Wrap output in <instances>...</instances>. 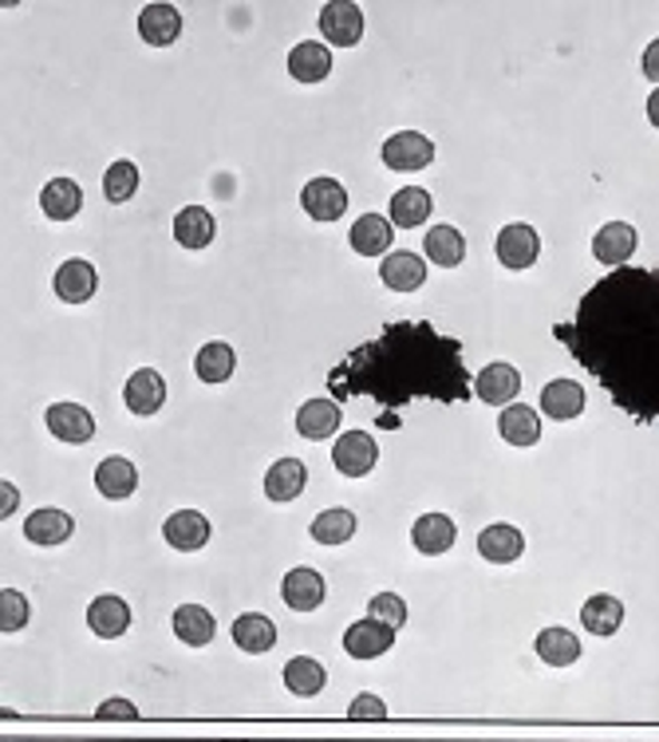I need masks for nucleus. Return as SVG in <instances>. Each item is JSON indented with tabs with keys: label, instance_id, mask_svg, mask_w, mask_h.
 <instances>
[{
	"label": "nucleus",
	"instance_id": "obj_4",
	"mask_svg": "<svg viewBox=\"0 0 659 742\" xmlns=\"http://www.w3.org/2000/svg\"><path fill=\"white\" fill-rule=\"evenodd\" d=\"M498 261H502L505 269H513V273H521V269H530L533 261L541 257V237L533 225L525 222H513L505 225L502 234H498Z\"/></svg>",
	"mask_w": 659,
	"mask_h": 742
},
{
	"label": "nucleus",
	"instance_id": "obj_11",
	"mask_svg": "<svg viewBox=\"0 0 659 742\" xmlns=\"http://www.w3.org/2000/svg\"><path fill=\"white\" fill-rule=\"evenodd\" d=\"M301 206L308 209V217H316V222H336L347 209V191L336 178L321 174V178H313L301 191Z\"/></svg>",
	"mask_w": 659,
	"mask_h": 742
},
{
	"label": "nucleus",
	"instance_id": "obj_5",
	"mask_svg": "<svg viewBox=\"0 0 659 742\" xmlns=\"http://www.w3.org/2000/svg\"><path fill=\"white\" fill-rule=\"evenodd\" d=\"M636 245H640V234H636L632 225L608 222V225H600L597 237H592V257L608 269H624L628 261H632Z\"/></svg>",
	"mask_w": 659,
	"mask_h": 742
},
{
	"label": "nucleus",
	"instance_id": "obj_3",
	"mask_svg": "<svg viewBox=\"0 0 659 742\" xmlns=\"http://www.w3.org/2000/svg\"><path fill=\"white\" fill-rule=\"evenodd\" d=\"M332 462H336V470L344 478H364L380 462V447H375V439L367 431H347L332 447Z\"/></svg>",
	"mask_w": 659,
	"mask_h": 742
},
{
	"label": "nucleus",
	"instance_id": "obj_36",
	"mask_svg": "<svg viewBox=\"0 0 659 742\" xmlns=\"http://www.w3.org/2000/svg\"><path fill=\"white\" fill-rule=\"evenodd\" d=\"M423 250H426V257H431L434 265L459 269L462 257H466V237H462L454 225H434L431 234L423 237Z\"/></svg>",
	"mask_w": 659,
	"mask_h": 742
},
{
	"label": "nucleus",
	"instance_id": "obj_33",
	"mask_svg": "<svg viewBox=\"0 0 659 742\" xmlns=\"http://www.w3.org/2000/svg\"><path fill=\"white\" fill-rule=\"evenodd\" d=\"M214 214H209L206 206H186L178 209V217H174V237H178V245H186V250H206L209 242H214Z\"/></svg>",
	"mask_w": 659,
	"mask_h": 742
},
{
	"label": "nucleus",
	"instance_id": "obj_42",
	"mask_svg": "<svg viewBox=\"0 0 659 742\" xmlns=\"http://www.w3.org/2000/svg\"><path fill=\"white\" fill-rule=\"evenodd\" d=\"M24 624H28L24 593H17V588L4 585V593H0V632H20Z\"/></svg>",
	"mask_w": 659,
	"mask_h": 742
},
{
	"label": "nucleus",
	"instance_id": "obj_30",
	"mask_svg": "<svg viewBox=\"0 0 659 742\" xmlns=\"http://www.w3.org/2000/svg\"><path fill=\"white\" fill-rule=\"evenodd\" d=\"M498 431L510 447H533V442H541V414L525 403H513L498 419Z\"/></svg>",
	"mask_w": 659,
	"mask_h": 742
},
{
	"label": "nucleus",
	"instance_id": "obj_6",
	"mask_svg": "<svg viewBox=\"0 0 659 742\" xmlns=\"http://www.w3.org/2000/svg\"><path fill=\"white\" fill-rule=\"evenodd\" d=\"M321 32L336 48H356V40L364 36V12L360 4H347V0H332L321 9Z\"/></svg>",
	"mask_w": 659,
	"mask_h": 742
},
{
	"label": "nucleus",
	"instance_id": "obj_35",
	"mask_svg": "<svg viewBox=\"0 0 659 742\" xmlns=\"http://www.w3.org/2000/svg\"><path fill=\"white\" fill-rule=\"evenodd\" d=\"M324 683H328V672H324L321 660L313 656H296L285 664V687L293 691V695H301V700H313V695H321Z\"/></svg>",
	"mask_w": 659,
	"mask_h": 742
},
{
	"label": "nucleus",
	"instance_id": "obj_1",
	"mask_svg": "<svg viewBox=\"0 0 659 742\" xmlns=\"http://www.w3.org/2000/svg\"><path fill=\"white\" fill-rule=\"evenodd\" d=\"M553 332L620 411L659 427V269H612Z\"/></svg>",
	"mask_w": 659,
	"mask_h": 742
},
{
	"label": "nucleus",
	"instance_id": "obj_47",
	"mask_svg": "<svg viewBox=\"0 0 659 742\" xmlns=\"http://www.w3.org/2000/svg\"><path fill=\"white\" fill-rule=\"evenodd\" d=\"M648 119H651V127H659V87L648 96Z\"/></svg>",
	"mask_w": 659,
	"mask_h": 742
},
{
	"label": "nucleus",
	"instance_id": "obj_32",
	"mask_svg": "<svg viewBox=\"0 0 659 742\" xmlns=\"http://www.w3.org/2000/svg\"><path fill=\"white\" fill-rule=\"evenodd\" d=\"M174 636L183 640L186 647H206L217 636V621L209 616V608L201 605H183L174 608Z\"/></svg>",
	"mask_w": 659,
	"mask_h": 742
},
{
	"label": "nucleus",
	"instance_id": "obj_15",
	"mask_svg": "<svg viewBox=\"0 0 659 742\" xmlns=\"http://www.w3.org/2000/svg\"><path fill=\"white\" fill-rule=\"evenodd\" d=\"M474 391H478V399H482V403L505 407L521 391V371L513 368V363H502V360L486 363V368H482V375L474 380Z\"/></svg>",
	"mask_w": 659,
	"mask_h": 742
},
{
	"label": "nucleus",
	"instance_id": "obj_16",
	"mask_svg": "<svg viewBox=\"0 0 659 742\" xmlns=\"http://www.w3.org/2000/svg\"><path fill=\"white\" fill-rule=\"evenodd\" d=\"M163 537H166V545H174V549L198 553L201 545L209 541L206 514H198V509H178V514H170V518L163 521Z\"/></svg>",
	"mask_w": 659,
	"mask_h": 742
},
{
	"label": "nucleus",
	"instance_id": "obj_45",
	"mask_svg": "<svg viewBox=\"0 0 659 742\" xmlns=\"http://www.w3.org/2000/svg\"><path fill=\"white\" fill-rule=\"evenodd\" d=\"M640 68H643V76H648V79H656V84H659V40H651L648 48H643V60H640Z\"/></svg>",
	"mask_w": 659,
	"mask_h": 742
},
{
	"label": "nucleus",
	"instance_id": "obj_29",
	"mask_svg": "<svg viewBox=\"0 0 659 742\" xmlns=\"http://www.w3.org/2000/svg\"><path fill=\"white\" fill-rule=\"evenodd\" d=\"M40 209L52 217V222H71V217L83 209V191H79V182L52 178L40 191Z\"/></svg>",
	"mask_w": 659,
	"mask_h": 742
},
{
	"label": "nucleus",
	"instance_id": "obj_46",
	"mask_svg": "<svg viewBox=\"0 0 659 742\" xmlns=\"http://www.w3.org/2000/svg\"><path fill=\"white\" fill-rule=\"evenodd\" d=\"M17 506H20V490H17L12 482H4V486H0V514L9 518V514H12Z\"/></svg>",
	"mask_w": 659,
	"mask_h": 742
},
{
	"label": "nucleus",
	"instance_id": "obj_2",
	"mask_svg": "<svg viewBox=\"0 0 659 742\" xmlns=\"http://www.w3.org/2000/svg\"><path fill=\"white\" fill-rule=\"evenodd\" d=\"M328 396L336 403L360 396L375 399L383 407L380 427L387 431L400 427L395 411L415 399H439V403L470 399V368L454 336L426 320H400L328 371Z\"/></svg>",
	"mask_w": 659,
	"mask_h": 742
},
{
	"label": "nucleus",
	"instance_id": "obj_21",
	"mask_svg": "<svg viewBox=\"0 0 659 742\" xmlns=\"http://www.w3.org/2000/svg\"><path fill=\"white\" fill-rule=\"evenodd\" d=\"M135 486H139V470H135V462H130V458L111 455V458H104V462L96 467V490L104 494V498L122 501V498H130V494H135Z\"/></svg>",
	"mask_w": 659,
	"mask_h": 742
},
{
	"label": "nucleus",
	"instance_id": "obj_22",
	"mask_svg": "<svg viewBox=\"0 0 659 742\" xmlns=\"http://www.w3.org/2000/svg\"><path fill=\"white\" fill-rule=\"evenodd\" d=\"M541 411L557 423H569L584 411V388L577 380H553L541 388Z\"/></svg>",
	"mask_w": 659,
	"mask_h": 742
},
{
	"label": "nucleus",
	"instance_id": "obj_25",
	"mask_svg": "<svg viewBox=\"0 0 659 742\" xmlns=\"http://www.w3.org/2000/svg\"><path fill=\"white\" fill-rule=\"evenodd\" d=\"M234 644L249 656H265L273 644H277V624L265 613H242L234 621Z\"/></svg>",
	"mask_w": 659,
	"mask_h": 742
},
{
	"label": "nucleus",
	"instance_id": "obj_31",
	"mask_svg": "<svg viewBox=\"0 0 659 742\" xmlns=\"http://www.w3.org/2000/svg\"><path fill=\"white\" fill-rule=\"evenodd\" d=\"M288 71H293V79H301V84H321L332 71V52L316 40L296 43L293 52H288Z\"/></svg>",
	"mask_w": 659,
	"mask_h": 742
},
{
	"label": "nucleus",
	"instance_id": "obj_34",
	"mask_svg": "<svg viewBox=\"0 0 659 742\" xmlns=\"http://www.w3.org/2000/svg\"><path fill=\"white\" fill-rule=\"evenodd\" d=\"M581 624H584V632H592V636H612V632H620V624H624V605L608 593L592 596V601H584V608H581Z\"/></svg>",
	"mask_w": 659,
	"mask_h": 742
},
{
	"label": "nucleus",
	"instance_id": "obj_8",
	"mask_svg": "<svg viewBox=\"0 0 659 742\" xmlns=\"http://www.w3.org/2000/svg\"><path fill=\"white\" fill-rule=\"evenodd\" d=\"M340 419H344V411H340V403L332 396L308 399V403H301V411H296V435L308 442H324L340 431Z\"/></svg>",
	"mask_w": 659,
	"mask_h": 742
},
{
	"label": "nucleus",
	"instance_id": "obj_10",
	"mask_svg": "<svg viewBox=\"0 0 659 742\" xmlns=\"http://www.w3.org/2000/svg\"><path fill=\"white\" fill-rule=\"evenodd\" d=\"M281 596H285V605L293 613H316L324 605V596H328V585H324V577L316 569L301 565V569H293L281 580Z\"/></svg>",
	"mask_w": 659,
	"mask_h": 742
},
{
	"label": "nucleus",
	"instance_id": "obj_40",
	"mask_svg": "<svg viewBox=\"0 0 659 742\" xmlns=\"http://www.w3.org/2000/svg\"><path fill=\"white\" fill-rule=\"evenodd\" d=\"M135 191H139V166L130 163V158H119V163L107 166V174H104V194H107V202L122 206V202L135 198Z\"/></svg>",
	"mask_w": 659,
	"mask_h": 742
},
{
	"label": "nucleus",
	"instance_id": "obj_20",
	"mask_svg": "<svg viewBox=\"0 0 659 742\" xmlns=\"http://www.w3.org/2000/svg\"><path fill=\"white\" fill-rule=\"evenodd\" d=\"M380 276H383V285L395 289V293H415V289H423V281H426V265L419 253L400 250V253H387V257H383Z\"/></svg>",
	"mask_w": 659,
	"mask_h": 742
},
{
	"label": "nucleus",
	"instance_id": "obj_9",
	"mask_svg": "<svg viewBox=\"0 0 659 742\" xmlns=\"http://www.w3.org/2000/svg\"><path fill=\"white\" fill-rule=\"evenodd\" d=\"M43 423H48V431H52L56 439L71 442V447L91 442V435H96V414L79 403H52L48 414H43Z\"/></svg>",
	"mask_w": 659,
	"mask_h": 742
},
{
	"label": "nucleus",
	"instance_id": "obj_24",
	"mask_svg": "<svg viewBox=\"0 0 659 742\" xmlns=\"http://www.w3.org/2000/svg\"><path fill=\"white\" fill-rule=\"evenodd\" d=\"M304 482H308V470H304L301 458H277L265 475V498L269 501H293L304 494Z\"/></svg>",
	"mask_w": 659,
	"mask_h": 742
},
{
	"label": "nucleus",
	"instance_id": "obj_17",
	"mask_svg": "<svg viewBox=\"0 0 659 742\" xmlns=\"http://www.w3.org/2000/svg\"><path fill=\"white\" fill-rule=\"evenodd\" d=\"M347 242H352V250H356L360 257H383L387 245L395 242V225L383 214H364L347 230Z\"/></svg>",
	"mask_w": 659,
	"mask_h": 742
},
{
	"label": "nucleus",
	"instance_id": "obj_41",
	"mask_svg": "<svg viewBox=\"0 0 659 742\" xmlns=\"http://www.w3.org/2000/svg\"><path fill=\"white\" fill-rule=\"evenodd\" d=\"M367 616H372V621L391 624V628L400 632L403 624H407V601H403L400 593H380V596H372V605H367Z\"/></svg>",
	"mask_w": 659,
	"mask_h": 742
},
{
	"label": "nucleus",
	"instance_id": "obj_12",
	"mask_svg": "<svg viewBox=\"0 0 659 742\" xmlns=\"http://www.w3.org/2000/svg\"><path fill=\"white\" fill-rule=\"evenodd\" d=\"M391 644H395V628L383 621H372V616H364V621H356L344 632V652L352 660H375L383 656Z\"/></svg>",
	"mask_w": 659,
	"mask_h": 742
},
{
	"label": "nucleus",
	"instance_id": "obj_38",
	"mask_svg": "<svg viewBox=\"0 0 659 742\" xmlns=\"http://www.w3.org/2000/svg\"><path fill=\"white\" fill-rule=\"evenodd\" d=\"M194 371H198L201 383H226L229 375L237 371V352L229 344H222V340H214V344L198 348Z\"/></svg>",
	"mask_w": 659,
	"mask_h": 742
},
{
	"label": "nucleus",
	"instance_id": "obj_27",
	"mask_svg": "<svg viewBox=\"0 0 659 742\" xmlns=\"http://www.w3.org/2000/svg\"><path fill=\"white\" fill-rule=\"evenodd\" d=\"M431 194L423 191V186H403V191L391 194V206H387V217L391 225H400V230H419V225L431 217Z\"/></svg>",
	"mask_w": 659,
	"mask_h": 742
},
{
	"label": "nucleus",
	"instance_id": "obj_18",
	"mask_svg": "<svg viewBox=\"0 0 659 742\" xmlns=\"http://www.w3.org/2000/svg\"><path fill=\"white\" fill-rule=\"evenodd\" d=\"M411 541H415V549L426 553V557H443V553H451V545L459 541V526H454L446 514H423V518L411 526Z\"/></svg>",
	"mask_w": 659,
	"mask_h": 742
},
{
	"label": "nucleus",
	"instance_id": "obj_19",
	"mask_svg": "<svg viewBox=\"0 0 659 742\" xmlns=\"http://www.w3.org/2000/svg\"><path fill=\"white\" fill-rule=\"evenodd\" d=\"M478 553L494 565H513L521 553H525V537H521V529L505 526V521H494V526H486L478 534Z\"/></svg>",
	"mask_w": 659,
	"mask_h": 742
},
{
	"label": "nucleus",
	"instance_id": "obj_44",
	"mask_svg": "<svg viewBox=\"0 0 659 742\" xmlns=\"http://www.w3.org/2000/svg\"><path fill=\"white\" fill-rule=\"evenodd\" d=\"M96 719H104V723H130V719H139V707L130 700H104Z\"/></svg>",
	"mask_w": 659,
	"mask_h": 742
},
{
	"label": "nucleus",
	"instance_id": "obj_28",
	"mask_svg": "<svg viewBox=\"0 0 659 742\" xmlns=\"http://www.w3.org/2000/svg\"><path fill=\"white\" fill-rule=\"evenodd\" d=\"M76 534V521H71V514H63V509H36L32 518L24 521V537L32 545H63L68 537Z\"/></svg>",
	"mask_w": 659,
	"mask_h": 742
},
{
	"label": "nucleus",
	"instance_id": "obj_7",
	"mask_svg": "<svg viewBox=\"0 0 659 742\" xmlns=\"http://www.w3.org/2000/svg\"><path fill=\"white\" fill-rule=\"evenodd\" d=\"M431 158L434 143L426 135H419V130H400V135H391L383 143V163L391 170H423V166H431Z\"/></svg>",
	"mask_w": 659,
	"mask_h": 742
},
{
	"label": "nucleus",
	"instance_id": "obj_13",
	"mask_svg": "<svg viewBox=\"0 0 659 742\" xmlns=\"http://www.w3.org/2000/svg\"><path fill=\"white\" fill-rule=\"evenodd\" d=\"M56 296L60 301H68V304H83V301H91L96 296V289H99V273H96V265L91 261H83V257H71V261H63L60 269H56Z\"/></svg>",
	"mask_w": 659,
	"mask_h": 742
},
{
	"label": "nucleus",
	"instance_id": "obj_43",
	"mask_svg": "<svg viewBox=\"0 0 659 742\" xmlns=\"http://www.w3.org/2000/svg\"><path fill=\"white\" fill-rule=\"evenodd\" d=\"M347 715L364 719V723H380V719H387V703H383L380 695H372V691H364V695H356V700H352Z\"/></svg>",
	"mask_w": 659,
	"mask_h": 742
},
{
	"label": "nucleus",
	"instance_id": "obj_39",
	"mask_svg": "<svg viewBox=\"0 0 659 742\" xmlns=\"http://www.w3.org/2000/svg\"><path fill=\"white\" fill-rule=\"evenodd\" d=\"M356 514L352 509H324V514H316L313 521V541L316 545H344L356 537Z\"/></svg>",
	"mask_w": 659,
	"mask_h": 742
},
{
	"label": "nucleus",
	"instance_id": "obj_26",
	"mask_svg": "<svg viewBox=\"0 0 659 742\" xmlns=\"http://www.w3.org/2000/svg\"><path fill=\"white\" fill-rule=\"evenodd\" d=\"M139 36L147 43H155V48H166V43L183 36V17H178L174 4H147L139 12Z\"/></svg>",
	"mask_w": 659,
	"mask_h": 742
},
{
	"label": "nucleus",
	"instance_id": "obj_37",
	"mask_svg": "<svg viewBox=\"0 0 659 742\" xmlns=\"http://www.w3.org/2000/svg\"><path fill=\"white\" fill-rule=\"evenodd\" d=\"M538 656L545 660L549 667H569V664H577V660H581V640L573 636V632L569 628H545L538 636Z\"/></svg>",
	"mask_w": 659,
	"mask_h": 742
},
{
	"label": "nucleus",
	"instance_id": "obj_14",
	"mask_svg": "<svg viewBox=\"0 0 659 742\" xmlns=\"http://www.w3.org/2000/svg\"><path fill=\"white\" fill-rule=\"evenodd\" d=\"M122 399H127V411L130 414H155L163 411L166 403V380L158 375L155 368H139L135 375L127 380L122 388Z\"/></svg>",
	"mask_w": 659,
	"mask_h": 742
},
{
	"label": "nucleus",
	"instance_id": "obj_23",
	"mask_svg": "<svg viewBox=\"0 0 659 742\" xmlns=\"http://www.w3.org/2000/svg\"><path fill=\"white\" fill-rule=\"evenodd\" d=\"M87 624L91 632L104 640H119L130 628V605L122 596H96L91 608H87Z\"/></svg>",
	"mask_w": 659,
	"mask_h": 742
}]
</instances>
